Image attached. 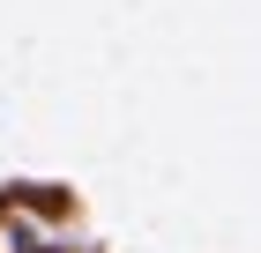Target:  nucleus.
<instances>
[]
</instances>
